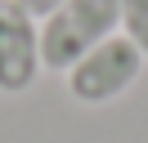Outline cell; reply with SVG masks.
Wrapping results in <instances>:
<instances>
[{
  "instance_id": "cell-1",
  "label": "cell",
  "mask_w": 148,
  "mask_h": 143,
  "mask_svg": "<svg viewBox=\"0 0 148 143\" xmlns=\"http://www.w3.org/2000/svg\"><path fill=\"white\" fill-rule=\"evenodd\" d=\"M121 31L117 0H63L40 18V63L45 72H67L76 58Z\"/></svg>"
},
{
  "instance_id": "cell-2",
  "label": "cell",
  "mask_w": 148,
  "mask_h": 143,
  "mask_svg": "<svg viewBox=\"0 0 148 143\" xmlns=\"http://www.w3.org/2000/svg\"><path fill=\"white\" fill-rule=\"evenodd\" d=\"M144 67H148V58L117 31L103 45H94L85 58H76L72 67L63 72V85H67V94L81 107H103V103H117V98L144 76Z\"/></svg>"
},
{
  "instance_id": "cell-3",
  "label": "cell",
  "mask_w": 148,
  "mask_h": 143,
  "mask_svg": "<svg viewBox=\"0 0 148 143\" xmlns=\"http://www.w3.org/2000/svg\"><path fill=\"white\" fill-rule=\"evenodd\" d=\"M40 22L18 5L0 0V94L18 98L40 80Z\"/></svg>"
},
{
  "instance_id": "cell-4",
  "label": "cell",
  "mask_w": 148,
  "mask_h": 143,
  "mask_svg": "<svg viewBox=\"0 0 148 143\" xmlns=\"http://www.w3.org/2000/svg\"><path fill=\"white\" fill-rule=\"evenodd\" d=\"M121 9V36L148 58V0H117Z\"/></svg>"
},
{
  "instance_id": "cell-5",
  "label": "cell",
  "mask_w": 148,
  "mask_h": 143,
  "mask_svg": "<svg viewBox=\"0 0 148 143\" xmlns=\"http://www.w3.org/2000/svg\"><path fill=\"white\" fill-rule=\"evenodd\" d=\"M18 5H23V9H27V14L40 22V18H45V14H54V9L63 5V0H18Z\"/></svg>"
}]
</instances>
